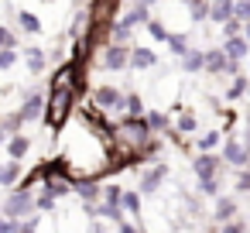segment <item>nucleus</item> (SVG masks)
<instances>
[{
    "label": "nucleus",
    "mask_w": 250,
    "mask_h": 233,
    "mask_svg": "<svg viewBox=\"0 0 250 233\" xmlns=\"http://www.w3.org/2000/svg\"><path fill=\"white\" fill-rule=\"evenodd\" d=\"M76 89L72 86H59V89H52L48 93V103H45V120H48V127H62L72 113H76Z\"/></svg>",
    "instance_id": "f257e3e1"
},
{
    "label": "nucleus",
    "mask_w": 250,
    "mask_h": 233,
    "mask_svg": "<svg viewBox=\"0 0 250 233\" xmlns=\"http://www.w3.org/2000/svg\"><path fill=\"white\" fill-rule=\"evenodd\" d=\"M31 212H35V195H31V189H14V192L7 195V202H4V216L14 219V223H24Z\"/></svg>",
    "instance_id": "f03ea898"
},
{
    "label": "nucleus",
    "mask_w": 250,
    "mask_h": 233,
    "mask_svg": "<svg viewBox=\"0 0 250 233\" xmlns=\"http://www.w3.org/2000/svg\"><path fill=\"white\" fill-rule=\"evenodd\" d=\"M165 178H168V168L161 165V161H154L151 168H144L141 171V195H158V189L165 185Z\"/></svg>",
    "instance_id": "7ed1b4c3"
},
{
    "label": "nucleus",
    "mask_w": 250,
    "mask_h": 233,
    "mask_svg": "<svg viewBox=\"0 0 250 233\" xmlns=\"http://www.w3.org/2000/svg\"><path fill=\"white\" fill-rule=\"evenodd\" d=\"M192 171H195L199 182H202V178H219V175H223V158H219V154H199V158L192 161Z\"/></svg>",
    "instance_id": "20e7f679"
},
{
    "label": "nucleus",
    "mask_w": 250,
    "mask_h": 233,
    "mask_svg": "<svg viewBox=\"0 0 250 233\" xmlns=\"http://www.w3.org/2000/svg\"><path fill=\"white\" fill-rule=\"evenodd\" d=\"M223 161L233 165V168L250 165V151H247V144H243L240 137H226V144H223Z\"/></svg>",
    "instance_id": "39448f33"
},
{
    "label": "nucleus",
    "mask_w": 250,
    "mask_h": 233,
    "mask_svg": "<svg viewBox=\"0 0 250 233\" xmlns=\"http://www.w3.org/2000/svg\"><path fill=\"white\" fill-rule=\"evenodd\" d=\"M45 103H48V96H45V93H28V100H24V103H21V110H18L21 124H31V120L45 117Z\"/></svg>",
    "instance_id": "423d86ee"
},
{
    "label": "nucleus",
    "mask_w": 250,
    "mask_h": 233,
    "mask_svg": "<svg viewBox=\"0 0 250 233\" xmlns=\"http://www.w3.org/2000/svg\"><path fill=\"white\" fill-rule=\"evenodd\" d=\"M100 62H103L106 69H127V65H130V48H124V45H106L103 55H100Z\"/></svg>",
    "instance_id": "0eeeda50"
},
{
    "label": "nucleus",
    "mask_w": 250,
    "mask_h": 233,
    "mask_svg": "<svg viewBox=\"0 0 250 233\" xmlns=\"http://www.w3.org/2000/svg\"><path fill=\"white\" fill-rule=\"evenodd\" d=\"M247 52H250V42H247L243 35H236V38H229V42L223 45V55H226L229 62H240V59H247Z\"/></svg>",
    "instance_id": "6e6552de"
},
{
    "label": "nucleus",
    "mask_w": 250,
    "mask_h": 233,
    "mask_svg": "<svg viewBox=\"0 0 250 233\" xmlns=\"http://www.w3.org/2000/svg\"><path fill=\"white\" fill-rule=\"evenodd\" d=\"M206 69H209L212 76H219V72H233L236 62H229V59L223 55V48H219V52H206Z\"/></svg>",
    "instance_id": "1a4fd4ad"
},
{
    "label": "nucleus",
    "mask_w": 250,
    "mask_h": 233,
    "mask_svg": "<svg viewBox=\"0 0 250 233\" xmlns=\"http://www.w3.org/2000/svg\"><path fill=\"white\" fill-rule=\"evenodd\" d=\"M72 192L79 195V202H100V192H103V189H100V182H89V178H86V182H76Z\"/></svg>",
    "instance_id": "9d476101"
},
{
    "label": "nucleus",
    "mask_w": 250,
    "mask_h": 233,
    "mask_svg": "<svg viewBox=\"0 0 250 233\" xmlns=\"http://www.w3.org/2000/svg\"><path fill=\"white\" fill-rule=\"evenodd\" d=\"M212 216H216V223H219V226H223V223H229V219H236V202H233L229 195H219V199H216V212H212Z\"/></svg>",
    "instance_id": "9b49d317"
},
{
    "label": "nucleus",
    "mask_w": 250,
    "mask_h": 233,
    "mask_svg": "<svg viewBox=\"0 0 250 233\" xmlns=\"http://www.w3.org/2000/svg\"><path fill=\"white\" fill-rule=\"evenodd\" d=\"M28 148H31L28 134H14V137L7 141V154H11V161H21V158L28 154Z\"/></svg>",
    "instance_id": "f8f14e48"
},
{
    "label": "nucleus",
    "mask_w": 250,
    "mask_h": 233,
    "mask_svg": "<svg viewBox=\"0 0 250 233\" xmlns=\"http://www.w3.org/2000/svg\"><path fill=\"white\" fill-rule=\"evenodd\" d=\"M124 113H127V120H141V117H144V100H141L137 93L124 96Z\"/></svg>",
    "instance_id": "ddd939ff"
},
{
    "label": "nucleus",
    "mask_w": 250,
    "mask_h": 233,
    "mask_svg": "<svg viewBox=\"0 0 250 233\" xmlns=\"http://www.w3.org/2000/svg\"><path fill=\"white\" fill-rule=\"evenodd\" d=\"M120 209H124V212H130V216H141V192H137V189H124Z\"/></svg>",
    "instance_id": "4468645a"
},
{
    "label": "nucleus",
    "mask_w": 250,
    "mask_h": 233,
    "mask_svg": "<svg viewBox=\"0 0 250 233\" xmlns=\"http://www.w3.org/2000/svg\"><path fill=\"white\" fill-rule=\"evenodd\" d=\"M154 62H158V59H154L151 48H134V52H130V65H134V69H151Z\"/></svg>",
    "instance_id": "2eb2a0df"
},
{
    "label": "nucleus",
    "mask_w": 250,
    "mask_h": 233,
    "mask_svg": "<svg viewBox=\"0 0 250 233\" xmlns=\"http://www.w3.org/2000/svg\"><path fill=\"white\" fill-rule=\"evenodd\" d=\"M144 120H147V127H151V134H154V137H158L161 130H168V113H161V110L144 113Z\"/></svg>",
    "instance_id": "dca6fc26"
},
{
    "label": "nucleus",
    "mask_w": 250,
    "mask_h": 233,
    "mask_svg": "<svg viewBox=\"0 0 250 233\" xmlns=\"http://www.w3.org/2000/svg\"><path fill=\"white\" fill-rule=\"evenodd\" d=\"M195 127H199V120H195V113H188V110H182V117H178V124H175V134H182V137H188V134H195Z\"/></svg>",
    "instance_id": "f3484780"
},
{
    "label": "nucleus",
    "mask_w": 250,
    "mask_h": 233,
    "mask_svg": "<svg viewBox=\"0 0 250 233\" xmlns=\"http://www.w3.org/2000/svg\"><path fill=\"white\" fill-rule=\"evenodd\" d=\"M18 178H21V165H18V161L0 165V185H14Z\"/></svg>",
    "instance_id": "a211bd4d"
},
{
    "label": "nucleus",
    "mask_w": 250,
    "mask_h": 233,
    "mask_svg": "<svg viewBox=\"0 0 250 233\" xmlns=\"http://www.w3.org/2000/svg\"><path fill=\"white\" fill-rule=\"evenodd\" d=\"M182 65H185L188 72L206 69V52H185V55H182Z\"/></svg>",
    "instance_id": "6ab92c4d"
},
{
    "label": "nucleus",
    "mask_w": 250,
    "mask_h": 233,
    "mask_svg": "<svg viewBox=\"0 0 250 233\" xmlns=\"http://www.w3.org/2000/svg\"><path fill=\"white\" fill-rule=\"evenodd\" d=\"M195 144H199V151H202V154H212V148L219 144V130H206V134H199V137H195Z\"/></svg>",
    "instance_id": "aec40b11"
},
{
    "label": "nucleus",
    "mask_w": 250,
    "mask_h": 233,
    "mask_svg": "<svg viewBox=\"0 0 250 233\" xmlns=\"http://www.w3.org/2000/svg\"><path fill=\"white\" fill-rule=\"evenodd\" d=\"M120 199H124V185H106L100 192V202H106V206H120Z\"/></svg>",
    "instance_id": "412c9836"
},
{
    "label": "nucleus",
    "mask_w": 250,
    "mask_h": 233,
    "mask_svg": "<svg viewBox=\"0 0 250 233\" xmlns=\"http://www.w3.org/2000/svg\"><path fill=\"white\" fill-rule=\"evenodd\" d=\"M233 18H236L240 24L250 21V0H233Z\"/></svg>",
    "instance_id": "4be33fe9"
},
{
    "label": "nucleus",
    "mask_w": 250,
    "mask_h": 233,
    "mask_svg": "<svg viewBox=\"0 0 250 233\" xmlns=\"http://www.w3.org/2000/svg\"><path fill=\"white\" fill-rule=\"evenodd\" d=\"M144 21H147V7H141V4H137V7H134V11L124 18V24H127V28H134V24H144Z\"/></svg>",
    "instance_id": "5701e85b"
},
{
    "label": "nucleus",
    "mask_w": 250,
    "mask_h": 233,
    "mask_svg": "<svg viewBox=\"0 0 250 233\" xmlns=\"http://www.w3.org/2000/svg\"><path fill=\"white\" fill-rule=\"evenodd\" d=\"M28 69H31V72H42V69H45V55H42V48H28Z\"/></svg>",
    "instance_id": "b1692460"
},
{
    "label": "nucleus",
    "mask_w": 250,
    "mask_h": 233,
    "mask_svg": "<svg viewBox=\"0 0 250 233\" xmlns=\"http://www.w3.org/2000/svg\"><path fill=\"white\" fill-rule=\"evenodd\" d=\"M199 192L209 195V199H219V178H202L199 182Z\"/></svg>",
    "instance_id": "393cba45"
},
{
    "label": "nucleus",
    "mask_w": 250,
    "mask_h": 233,
    "mask_svg": "<svg viewBox=\"0 0 250 233\" xmlns=\"http://www.w3.org/2000/svg\"><path fill=\"white\" fill-rule=\"evenodd\" d=\"M168 45H171L175 55H185V52H188V38H185V35H168Z\"/></svg>",
    "instance_id": "a878e982"
},
{
    "label": "nucleus",
    "mask_w": 250,
    "mask_h": 233,
    "mask_svg": "<svg viewBox=\"0 0 250 233\" xmlns=\"http://www.w3.org/2000/svg\"><path fill=\"white\" fill-rule=\"evenodd\" d=\"M219 233H247V219H229L219 226Z\"/></svg>",
    "instance_id": "bb28decb"
},
{
    "label": "nucleus",
    "mask_w": 250,
    "mask_h": 233,
    "mask_svg": "<svg viewBox=\"0 0 250 233\" xmlns=\"http://www.w3.org/2000/svg\"><path fill=\"white\" fill-rule=\"evenodd\" d=\"M21 28H24V31H31V35H35V31H42V24H38V18H35V14H28V11L21 14Z\"/></svg>",
    "instance_id": "cd10ccee"
},
{
    "label": "nucleus",
    "mask_w": 250,
    "mask_h": 233,
    "mask_svg": "<svg viewBox=\"0 0 250 233\" xmlns=\"http://www.w3.org/2000/svg\"><path fill=\"white\" fill-rule=\"evenodd\" d=\"M247 89H250V83H247V79H243V76H236V83H233V86H229V100H236V96H243V93H247Z\"/></svg>",
    "instance_id": "c85d7f7f"
},
{
    "label": "nucleus",
    "mask_w": 250,
    "mask_h": 233,
    "mask_svg": "<svg viewBox=\"0 0 250 233\" xmlns=\"http://www.w3.org/2000/svg\"><path fill=\"white\" fill-rule=\"evenodd\" d=\"M35 209H42V212H48V209H55V195H48V192H42V195L35 199Z\"/></svg>",
    "instance_id": "c756f323"
},
{
    "label": "nucleus",
    "mask_w": 250,
    "mask_h": 233,
    "mask_svg": "<svg viewBox=\"0 0 250 233\" xmlns=\"http://www.w3.org/2000/svg\"><path fill=\"white\" fill-rule=\"evenodd\" d=\"M18 62V52L14 48H4V52H0V69H11Z\"/></svg>",
    "instance_id": "7c9ffc66"
},
{
    "label": "nucleus",
    "mask_w": 250,
    "mask_h": 233,
    "mask_svg": "<svg viewBox=\"0 0 250 233\" xmlns=\"http://www.w3.org/2000/svg\"><path fill=\"white\" fill-rule=\"evenodd\" d=\"M147 31H151V38H158V42H168V31H165L158 21H147Z\"/></svg>",
    "instance_id": "2f4dec72"
},
{
    "label": "nucleus",
    "mask_w": 250,
    "mask_h": 233,
    "mask_svg": "<svg viewBox=\"0 0 250 233\" xmlns=\"http://www.w3.org/2000/svg\"><path fill=\"white\" fill-rule=\"evenodd\" d=\"M236 192H250V171H240L236 175Z\"/></svg>",
    "instance_id": "473e14b6"
},
{
    "label": "nucleus",
    "mask_w": 250,
    "mask_h": 233,
    "mask_svg": "<svg viewBox=\"0 0 250 233\" xmlns=\"http://www.w3.org/2000/svg\"><path fill=\"white\" fill-rule=\"evenodd\" d=\"M4 48H14V35L7 28H0V52H4Z\"/></svg>",
    "instance_id": "72a5a7b5"
},
{
    "label": "nucleus",
    "mask_w": 250,
    "mask_h": 233,
    "mask_svg": "<svg viewBox=\"0 0 250 233\" xmlns=\"http://www.w3.org/2000/svg\"><path fill=\"white\" fill-rule=\"evenodd\" d=\"M18 226H21V223L7 219V216H0V233H18Z\"/></svg>",
    "instance_id": "f704fd0d"
},
{
    "label": "nucleus",
    "mask_w": 250,
    "mask_h": 233,
    "mask_svg": "<svg viewBox=\"0 0 250 233\" xmlns=\"http://www.w3.org/2000/svg\"><path fill=\"white\" fill-rule=\"evenodd\" d=\"M206 14H209V4H206V0H199V4L192 7V18H195V21H202Z\"/></svg>",
    "instance_id": "c9c22d12"
},
{
    "label": "nucleus",
    "mask_w": 250,
    "mask_h": 233,
    "mask_svg": "<svg viewBox=\"0 0 250 233\" xmlns=\"http://www.w3.org/2000/svg\"><path fill=\"white\" fill-rule=\"evenodd\" d=\"M212 7H219V11H233V0H212Z\"/></svg>",
    "instance_id": "e433bc0d"
},
{
    "label": "nucleus",
    "mask_w": 250,
    "mask_h": 233,
    "mask_svg": "<svg viewBox=\"0 0 250 233\" xmlns=\"http://www.w3.org/2000/svg\"><path fill=\"white\" fill-rule=\"evenodd\" d=\"M120 233H141V230H137L134 223H127V219H124V223H120Z\"/></svg>",
    "instance_id": "4c0bfd02"
},
{
    "label": "nucleus",
    "mask_w": 250,
    "mask_h": 233,
    "mask_svg": "<svg viewBox=\"0 0 250 233\" xmlns=\"http://www.w3.org/2000/svg\"><path fill=\"white\" fill-rule=\"evenodd\" d=\"M240 31H243V38H247V42H250V21H247V24H243V28H240Z\"/></svg>",
    "instance_id": "58836bf2"
},
{
    "label": "nucleus",
    "mask_w": 250,
    "mask_h": 233,
    "mask_svg": "<svg viewBox=\"0 0 250 233\" xmlns=\"http://www.w3.org/2000/svg\"><path fill=\"white\" fill-rule=\"evenodd\" d=\"M185 4H192V7H195V4H199V0H185Z\"/></svg>",
    "instance_id": "ea45409f"
}]
</instances>
